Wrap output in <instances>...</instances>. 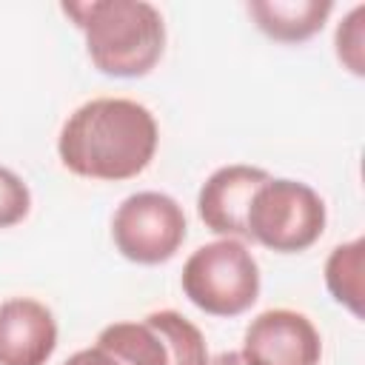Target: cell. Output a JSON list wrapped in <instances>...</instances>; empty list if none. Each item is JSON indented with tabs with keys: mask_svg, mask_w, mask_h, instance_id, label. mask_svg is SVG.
<instances>
[{
	"mask_svg": "<svg viewBox=\"0 0 365 365\" xmlns=\"http://www.w3.org/2000/svg\"><path fill=\"white\" fill-rule=\"evenodd\" d=\"M160 143L154 114L128 97H94L77 106L60 128V163L86 180L123 182L143 174Z\"/></svg>",
	"mask_w": 365,
	"mask_h": 365,
	"instance_id": "6da1fadb",
	"label": "cell"
},
{
	"mask_svg": "<svg viewBox=\"0 0 365 365\" xmlns=\"http://www.w3.org/2000/svg\"><path fill=\"white\" fill-rule=\"evenodd\" d=\"M328 214L322 197L299 180L268 177L248 205V240L277 254L308 251L325 231Z\"/></svg>",
	"mask_w": 365,
	"mask_h": 365,
	"instance_id": "277c9868",
	"label": "cell"
},
{
	"mask_svg": "<svg viewBox=\"0 0 365 365\" xmlns=\"http://www.w3.org/2000/svg\"><path fill=\"white\" fill-rule=\"evenodd\" d=\"M63 11L83 31L88 60L106 77H145L165 51V20L145 0L63 3Z\"/></svg>",
	"mask_w": 365,
	"mask_h": 365,
	"instance_id": "7a4b0ae2",
	"label": "cell"
},
{
	"mask_svg": "<svg viewBox=\"0 0 365 365\" xmlns=\"http://www.w3.org/2000/svg\"><path fill=\"white\" fill-rule=\"evenodd\" d=\"M362 262H365V240L362 237L336 245L325 259V288H328V294L334 297V302L348 308L356 319H362V299H365Z\"/></svg>",
	"mask_w": 365,
	"mask_h": 365,
	"instance_id": "8fae6325",
	"label": "cell"
},
{
	"mask_svg": "<svg viewBox=\"0 0 365 365\" xmlns=\"http://www.w3.org/2000/svg\"><path fill=\"white\" fill-rule=\"evenodd\" d=\"M57 348V319L34 297L0 302V365H46Z\"/></svg>",
	"mask_w": 365,
	"mask_h": 365,
	"instance_id": "9c48e42d",
	"label": "cell"
},
{
	"mask_svg": "<svg viewBox=\"0 0 365 365\" xmlns=\"http://www.w3.org/2000/svg\"><path fill=\"white\" fill-rule=\"evenodd\" d=\"M208 365H248V362L242 359V354H240V351H222V354H217Z\"/></svg>",
	"mask_w": 365,
	"mask_h": 365,
	"instance_id": "9a60e30c",
	"label": "cell"
},
{
	"mask_svg": "<svg viewBox=\"0 0 365 365\" xmlns=\"http://www.w3.org/2000/svg\"><path fill=\"white\" fill-rule=\"evenodd\" d=\"M240 354L248 365H319L322 336L302 311L268 308L248 322Z\"/></svg>",
	"mask_w": 365,
	"mask_h": 365,
	"instance_id": "52a82bcc",
	"label": "cell"
},
{
	"mask_svg": "<svg viewBox=\"0 0 365 365\" xmlns=\"http://www.w3.org/2000/svg\"><path fill=\"white\" fill-rule=\"evenodd\" d=\"M334 11L331 0H251L257 29L277 43H305L322 31Z\"/></svg>",
	"mask_w": 365,
	"mask_h": 365,
	"instance_id": "30bf717a",
	"label": "cell"
},
{
	"mask_svg": "<svg viewBox=\"0 0 365 365\" xmlns=\"http://www.w3.org/2000/svg\"><path fill=\"white\" fill-rule=\"evenodd\" d=\"M63 365H128V362H125L120 354H114L111 348L94 342L91 348H83V351L71 354Z\"/></svg>",
	"mask_w": 365,
	"mask_h": 365,
	"instance_id": "5bb4252c",
	"label": "cell"
},
{
	"mask_svg": "<svg viewBox=\"0 0 365 365\" xmlns=\"http://www.w3.org/2000/svg\"><path fill=\"white\" fill-rule=\"evenodd\" d=\"M31 211V191L20 174L0 165V228L23 222Z\"/></svg>",
	"mask_w": 365,
	"mask_h": 365,
	"instance_id": "4fadbf2b",
	"label": "cell"
},
{
	"mask_svg": "<svg viewBox=\"0 0 365 365\" xmlns=\"http://www.w3.org/2000/svg\"><path fill=\"white\" fill-rule=\"evenodd\" d=\"M334 48H336V60L354 77L365 74V6H354L342 17L334 34Z\"/></svg>",
	"mask_w": 365,
	"mask_h": 365,
	"instance_id": "7c38bea8",
	"label": "cell"
},
{
	"mask_svg": "<svg viewBox=\"0 0 365 365\" xmlns=\"http://www.w3.org/2000/svg\"><path fill=\"white\" fill-rule=\"evenodd\" d=\"M97 342L120 354L128 365H208L202 331L174 308H160L131 322H111Z\"/></svg>",
	"mask_w": 365,
	"mask_h": 365,
	"instance_id": "5b68a950",
	"label": "cell"
},
{
	"mask_svg": "<svg viewBox=\"0 0 365 365\" xmlns=\"http://www.w3.org/2000/svg\"><path fill=\"white\" fill-rule=\"evenodd\" d=\"M182 294L211 317H240L259 299V265L242 240L200 245L182 265Z\"/></svg>",
	"mask_w": 365,
	"mask_h": 365,
	"instance_id": "3957f363",
	"label": "cell"
},
{
	"mask_svg": "<svg viewBox=\"0 0 365 365\" xmlns=\"http://www.w3.org/2000/svg\"><path fill=\"white\" fill-rule=\"evenodd\" d=\"M271 174L257 165L231 163L217 168L197 194V214L205 222L208 231L231 240H248V205L254 191L268 180Z\"/></svg>",
	"mask_w": 365,
	"mask_h": 365,
	"instance_id": "ba28073f",
	"label": "cell"
},
{
	"mask_svg": "<svg viewBox=\"0 0 365 365\" xmlns=\"http://www.w3.org/2000/svg\"><path fill=\"white\" fill-rule=\"evenodd\" d=\"M188 222L182 205L163 191L128 194L111 217L114 248L137 265L168 262L185 242Z\"/></svg>",
	"mask_w": 365,
	"mask_h": 365,
	"instance_id": "8992f818",
	"label": "cell"
}]
</instances>
